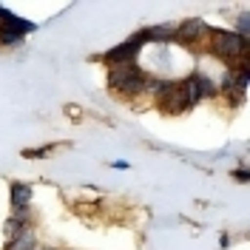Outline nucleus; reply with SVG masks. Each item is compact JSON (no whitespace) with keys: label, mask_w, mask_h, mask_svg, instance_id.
Segmentation results:
<instances>
[{"label":"nucleus","mask_w":250,"mask_h":250,"mask_svg":"<svg viewBox=\"0 0 250 250\" xmlns=\"http://www.w3.org/2000/svg\"><path fill=\"white\" fill-rule=\"evenodd\" d=\"M208 51L213 57H219L222 62L236 65L239 60H248L250 40H242L239 34H233V29H210V34H208Z\"/></svg>","instance_id":"f257e3e1"},{"label":"nucleus","mask_w":250,"mask_h":250,"mask_svg":"<svg viewBox=\"0 0 250 250\" xmlns=\"http://www.w3.org/2000/svg\"><path fill=\"white\" fill-rule=\"evenodd\" d=\"M196 103H199V97H196V88H193L190 77L168 83V88L156 97V108L165 111V114H182V111L193 108Z\"/></svg>","instance_id":"f03ea898"},{"label":"nucleus","mask_w":250,"mask_h":250,"mask_svg":"<svg viewBox=\"0 0 250 250\" xmlns=\"http://www.w3.org/2000/svg\"><path fill=\"white\" fill-rule=\"evenodd\" d=\"M145 77L148 74L137 62H123L108 68V88L120 97H137V94H145Z\"/></svg>","instance_id":"7ed1b4c3"},{"label":"nucleus","mask_w":250,"mask_h":250,"mask_svg":"<svg viewBox=\"0 0 250 250\" xmlns=\"http://www.w3.org/2000/svg\"><path fill=\"white\" fill-rule=\"evenodd\" d=\"M37 31V23L23 20V17L12 15L6 6H0V46H20L23 37Z\"/></svg>","instance_id":"20e7f679"},{"label":"nucleus","mask_w":250,"mask_h":250,"mask_svg":"<svg viewBox=\"0 0 250 250\" xmlns=\"http://www.w3.org/2000/svg\"><path fill=\"white\" fill-rule=\"evenodd\" d=\"M142 46H145V37H142V31H137V34H134V37H128L125 43H117L114 48L103 51V54H100V60L105 62L108 68L123 65V62H137V54H140Z\"/></svg>","instance_id":"39448f33"},{"label":"nucleus","mask_w":250,"mask_h":250,"mask_svg":"<svg viewBox=\"0 0 250 250\" xmlns=\"http://www.w3.org/2000/svg\"><path fill=\"white\" fill-rule=\"evenodd\" d=\"M210 34V26L199 20V17H190V20H182L176 29H173V43H185V46H196L199 40H205Z\"/></svg>","instance_id":"423d86ee"},{"label":"nucleus","mask_w":250,"mask_h":250,"mask_svg":"<svg viewBox=\"0 0 250 250\" xmlns=\"http://www.w3.org/2000/svg\"><path fill=\"white\" fill-rule=\"evenodd\" d=\"M9 202L15 210H29V202H31V188L26 182H12L9 188Z\"/></svg>","instance_id":"0eeeda50"},{"label":"nucleus","mask_w":250,"mask_h":250,"mask_svg":"<svg viewBox=\"0 0 250 250\" xmlns=\"http://www.w3.org/2000/svg\"><path fill=\"white\" fill-rule=\"evenodd\" d=\"M188 77H190V83H193L199 100H205V97H216L219 94V85L208 77V74H202V71H193V74H188Z\"/></svg>","instance_id":"6e6552de"},{"label":"nucleus","mask_w":250,"mask_h":250,"mask_svg":"<svg viewBox=\"0 0 250 250\" xmlns=\"http://www.w3.org/2000/svg\"><path fill=\"white\" fill-rule=\"evenodd\" d=\"M142 37H145V43H173V29L171 26H148V29H142Z\"/></svg>","instance_id":"1a4fd4ad"},{"label":"nucleus","mask_w":250,"mask_h":250,"mask_svg":"<svg viewBox=\"0 0 250 250\" xmlns=\"http://www.w3.org/2000/svg\"><path fill=\"white\" fill-rule=\"evenodd\" d=\"M3 250H40V248H37L34 233H31V230H23V233L12 236V239L6 242V248H3Z\"/></svg>","instance_id":"9d476101"},{"label":"nucleus","mask_w":250,"mask_h":250,"mask_svg":"<svg viewBox=\"0 0 250 250\" xmlns=\"http://www.w3.org/2000/svg\"><path fill=\"white\" fill-rule=\"evenodd\" d=\"M23 230H29V216H26V210H15V216H9V222H6V233L12 239Z\"/></svg>","instance_id":"9b49d317"},{"label":"nucleus","mask_w":250,"mask_h":250,"mask_svg":"<svg viewBox=\"0 0 250 250\" xmlns=\"http://www.w3.org/2000/svg\"><path fill=\"white\" fill-rule=\"evenodd\" d=\"M233 34H239L242 40H250V15H248V12H242V15H239V20H236V29H233Z\"/></svg>","instance_id":"f8f14e48"},{"label":"nucleus","mask_w":250,"mask_h":250,"mask_svg":"<svg viewBox=\"0 0 250 250\" xmlns=\"http://www.w3.org/2000/svg\"><path fill=\"white\" fill-rule=\"evenodd\" d=\"M54 151V145H40V148H29V151H23V156H29V159H40L43 154H51Z\"/></svg>","instance_id":"ddd939ff"},{"label":"nucleus","mask_w":250,"mask_h":250,"mask_svg":"<svg viewBox=\"0 0 250 250\" xmlns=\"http://www.w3.org/2000/svg\"><path fill=\"white\" fill-rule=\"evenodd\" d=\"M233 179H239V182H248V179H250V173L245 171V168H239V171H233Z\"/></svg>","instance_id":"4468645a"}]
</instances>
